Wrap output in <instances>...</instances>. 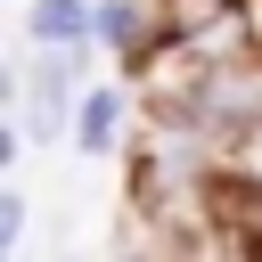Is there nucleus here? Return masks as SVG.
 Wrapping results in <instances>:
<instances>
[{"instance_id": "nucleus-1", "label": "nucleus", "mask_w": 262, "mask_h": 262, "mask_svg": "<svg viewBox=\"0 0 262 262\" xmlns=\"http://www.w3.org/2000/svg\"><path fill=\"white\" fill-rule=\"evenodd\" d=\"M139 123V98H131V82H98L90 98H82V115H74V156H90V164H106V156H131V131Z\"/></svg>"}, {"instance_id": "nucleus-2", "label": "nucleus", "mask_w": 262, "mask_h": 262, "mask_svg": "<svg viewBox=\"0 0 262 262\" xmlns=\"http://www.w3.org/2000/svg\"><path fill=\"white\" fill-rule=\"evenodd\" d=\"M98 49L123 57V74H131L147 49H164V16H156V0H98Z\"/></svg>"}, {"instance_id": "nucleus-3", "label": "nucleus", "mask_w": 262, "mask_h": 262, "mask_svg": "<svg viewBox=\"0 0 262 262\" xmlns=\"http://www.w3.org/2000/svg\"><path fill=\"white\" fill-rule=\"evenodd\" d=\"M25 41H33V49L98 41V0H25Z\"/></svg>"}, {"instance_id": "nucleus-4", "label": "nucleus", "mask_w": 262, "mask_h": 262, "mask_svg": "<svg viewBox=\"0 0 262 262\" xmlns=\"http://www.w3.org/2000/svg\"><path fill=\"white\" fill-rule=\"evenodd\" d=\"M25 229H33V188H0V254H25Z\"/></svg>"}, {"instance_id": "nucleus-5", "label": "nucleus", "mask_w": 262, "mask_h": 262, "mask_svg": "<svg viewBox=\"0 0 262 262\" xmlns=\"http://www.w3.org/2000/svg\"><path fill=\"white\" fill-rule=\"evenodd\" d=\"M254 41H262V0H254Z\"/></svg>"}, {"instance_id": "nucleus-6", "label": "nucleus", "mask_w": 262, "mask_h": 262, "mask_svg": "<svg viewBox=\"0 0 262 262\" xmlns=\"http://www.w3.org/2000/svg\"><path fill=\"white\" fill-rule=\"evenodd\" d=\"M57 262H74V254H57Z\"/></svg>"}]
</instances>
